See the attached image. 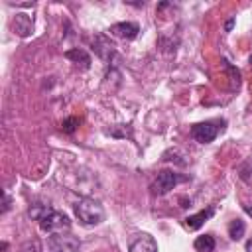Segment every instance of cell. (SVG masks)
<instances>
[{"label": "cell", "mask_w": 252, "mask_h": 252, "mask_svg": "<svg viewBox=\"0 0 252 252\" xmlns=\"http://www.w3.org/2000/svg\"><path fill=\"white\" fill-rule=\"evenodd\" d=\"M248 61H250V67H252V53H250V57H248Z\"/></svg>", "instance_id": "44dd1931"}, {"label": "cell", "mask_w": 252, "mask_h": 252, "mask_svg": "<svg viewBox=\"0 0 252 252\" xmlns=\"http://www.w3.org/2000/svg\"><path fill=\"white\" fill-rule=\"evenodd\" d=\"M193 246H195V250H197V252H213V250H215V238H213L211 234L197 236Z\"/></svg>", "instance_id": "8fae6325"}, {"label": "cell", "mask_w": 252, "mask_h": 252, "mask_svg": "<svg viewBox=\"0 0 252 252\" xmlns=\"http://www.w3.org/2000/svg\"><path fill=\"white\" fill-rule=\"evenodd\" d=\"M213 213H215V209L209 207V209H203V211H199V213H195V215H189V217L185 219V226L191 228V230H197V228H201V226L213 217Z\"/></svg>", "instance_id": "ba28073f"}, {"label": "cell", "mask_w": 252, "mask_h": 252, "mask_svg": "<svg viewBox=\"0 0 252 252\" xmlns=\"http://www.w3.org/2000/svg\"><path fill=\"white\" fill-rule=\"evenodd\" d=\"M77 126H79V118H77V116H71V118H67V120H63V124H61V128H63V132H67V134H73Z\"/></svg>", "instance_id": "9a60e30c"}, {"label": "cell", "mask_w": 252, "mask_h": 252, "mask_svg": "<svg viewBox=\"0 0 252 252\" xmlns=\"http://www.w3.org/2000/svg\"><path fill=\"white\" fill-rule=\"evenodd\" d=\"M244 211H246V213L252 217V205H244Z\"/></svg>", "instance_id": "ffe728a7"}, {"label": "cell", "mask_w": 252, "mask_h": 252, "mask_svg": "<svg viewBox=\"0 0 252 252\" xmlns=\"http://www.w3.org/2000/svg\"><path fill=\"white\" fill-rule=\"evenodd\" d=\"M39 226H41V230H45V232H55V230H61V228L71 226V219H69L65 213H61V211L49 209V213L39 220Z\"/></svg>", "instance_id": "5b68a950"}, {"label": "cell", "mask_w": 252, "mask_h": 252, "mask_svg": "<svg viewBox=\"0 0 252 252\" xmlns=\"http://www.w3.org/2000/svg\"><path fill=\"white\" fill-rule=\"evenodd\" d=\"M20 252H41V246L37 240H30L20 248Z\"/></svg>", "instance_id": "2e32d148"}, {"label": "cell", "mask_w": 252, "mask_h": 252, "mask_svg": "<svg viewBox=\"0 0 252 252\" xmlns=\"http://www.w3.org/2000/svg\"><path fill=\"white\" fill-rule=\"evenodd\" d=\"M79 238L69 232H51L47 238L49 252H79Z\"/></svg>", "instance_id": "3957f363"}, {"label": "cell", "mask_w": 252, "mask_h": 252, "mask_svg": "<svg viewBox=\"0 0 252 252\" xmlns=\"http://www.w3.org/2000/svg\"><path fill=\"white\" fill-rule=\"evenodd\" d=\"M49 209H51V207H45V205H32L30 211H28V215H30L32 219H35V220H41V219L49 213Z\"/></svg>", "instance_id": "5bb4252c"}, {"label": "cell", "mask_w": 252, "mask_h": 252, "mask_svg": "<svg viewBox=\"0 0 252 252\" xmlns=\"http://www.w3.org/2000/svg\"><path fill=\"white\" fill-rule=\"evenodd\" d=\"M14 30H16L22 37L30 35V33H32V30H33V22H32V18H30V16H26V14H18V16H16V20H14Z\"/></svg>", "instance_id": "30bf717a"}, {"label": "cell", "mask_w": 252, "mask_h": 252, "mask_svg": "<svg viewBox=\"0 0 252 252\" xmlns=\"http://www.w3.org/2000/svg\"><path fill=\"white\" fill-rule=\"evenodd\" d=\"M232 26H234V18L226 20V24H224V30H226V32H230V30H232Z\"/></svg>", "instance_id": "ac0fdd59"}, {"label": "cell", "mask_w": 252, "mask_h": 252, "mask_svg": "<svg viewBox=\"0 0 252 252\" xmlns=\"http://www.w3.org/2000/svg\"><path fill=\"white\" fill-rule=\"evenodd\" d=\"M128 252H158V242H156L154 236L142 232V234H138V236L130 242Z\"/></svg>", "instance_id": "8992f818"}, {"label": "cell", "mask_w": 252, "mask_h": 252, "mask_svg": "<svg viewBox=\"0 0 252 252\" xmlns=\"http://www.w3.org/2000/svg\"><path fill=\"white\" fill-rule=\"evenodd\" d=\"M224 126V120H205V122H197L191 126V136L195 142L199 144H211L219 130H222Z\"/></svg>", "instance_id": "7a4b0ae2"}, {"label": "cell", "mask_w": 252, "mask_h": 252, "mask_svg": "<svg viewBox=\"0 0 252 252\" xmlns=\"http://www.w3.org/2000/svg\"><path fill=\"white\" fill-rule=\"evenodd\" d=\"M236 173H238V177L244 181V183H252V156H248L240 165H238V169H236Z\"/></svg>", "instance_id": "7c38bea8"}, {"label": "cell", "mask_w": 252, "mask_h": 252, "mask_svg": "<svg viewBox=\"0 0 252 252\" xmlns=\"http://www.w3.org/2000/svg\"><path fill=\"white\" fill-rule=\"evenodd\" d=\"M246 252H252V236L246 240Z\"/></svg>", "instance_id": "d6986e66"}, {"label": "cell", "mask_w": 252, "mask_h": 252, "mask_svg": "<svg viewBox=\"0 0 252 252\" xmlns=\"http://www.w3.org/2000/svg\"><path fill=\"white\" fill-rule=\"evenodd\" d=\"M110 33L122 39H134L140 33V26L136 22H118L110 26Z\"/></svg>", "instance_id": "52a82bcc"}, {"label": "cell", "mask_w": 252, "mask_h": 252, "mask_svg": "<svg viewBox=\"0 0 252 252\" xmlns=\"http://www.w3.org/2000/svg\"><path fill=\"white\" fill-rule=\"evenodd\" d=\"M75 215L87 226L100 224L104 220V209H102V205L98 201H94V199H89V197H83V199H79L75 203Z\"/></svg>", "instance_id": "6da1fadb"}, {"label": "cell", "mask_w": 252, "mask_h": 252, "mask_svg": "<svg viewBox=\"0 0 252 252\" xmlns=\"http://www.w3.org/2000/svg\"><path fill=\"white\" fill-rule=\"evenodd\" d=\"M181 181H185L183 175H179V173H175V171H171V169H163V171H159L158 177L154 179V183H152V193L158 195V197L167 195V193H169L177 183H181Z\"/></svg>", "instance_id": "277c9868"}, {"label": "cell", "mask_w": 252, "mask_h": 252, "mask_svg": "<svg viewBox=\"0 0 252 252\" xmlns=\"http://www.w3.org/2000/svg\"><path fill=\"white\" fill-rule=\"evenodd\" d=\"M65 57L67 59H71L73 63H81V67L83 69H89L91 67V55L85 51V49H81V47H75V49H69V51H65Z\"/></svg>", "instance_id": "9c48e42d"}, {"label": "cell", "mask_w": 252, "mask_h": 252, "mask_svg": "<svg viewBox=\"0 0 252 252\" xmlns=\"http://www.w3.org/2000/svg\"><path fill=\"white\" fill-rule=\"evenodd\" d=\"M244 232H246L244 220H240V219L230 220V224H228V236H230L232 240H240V238L244 236Z\"/></svg>", "instance_id": "4fadbf2b"}, {"label": "cell", "mask_w": 252, "mask_h": 252, "mask_svg": "<svg viewBox=\"0 0 252 252\" xmlns=\"http://www.w3.org/2000/svg\"><path fill=\"white\" fill-rule=\"evenodd\" d=\"M8 209H10V197L4 193V207H2V213H6Z\"/></svg>", "instance_id": "e0dca14e"}]
</instances>
